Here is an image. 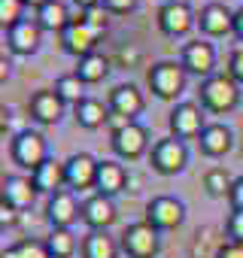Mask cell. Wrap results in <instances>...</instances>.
<instances>
[{"label": "cell", "instance_id": "22", "mask_svg": "<svg viewBox=\"0 0 243 258\" xmlns=\"http://www.w3.org/2000/svg\"><path fill=\"white\" fill-rule=\"evenodd\" d=\"M31 179H34L37 191H46V195H55V191H61V188L67 185L64 161H55V158H49L46 164H40V167L31 173Z\"/></svg>", "mask_w": 243, "mask_h": 258}, {"label": "cell", "instance_id": "42", "mask_svg": "<svg viewBox=\"0 0 243 258\" xmlns=\"http://www.w3.org/2000/svg\"><path fill=\"white\" fill-rule=\"evenodd\" d=\"M73 4L79 7V13H85V10H94V7H103V0H73Z\"/></svg>", "mask_w": 243, "mask_h": 258}, {"label": "cell", "instance_id": "10", "mask_svg": "<svg viewBox=\"0 0 243 258\" xmlns=\"http://www.w3.org/2000/svg\"><path fill=\"white\" fill-rule=\"evenodd\" d=\"M204 127L207 124H204V112H201L198 103L183 100V103L173 106V112H170V137H176V140H195V137H201Z\"/></svg>", "mask_w": 243, "mask_h": 258}, {"label": "cell", "instance_id": "33", "mask_svg": "<svg viewBox=\"0 0 243 258\" xmlns=\"http://www.w3.org/2000/svg\"><path fill=\"white\" fill-rule=\"evenodd\" d=\"M225 231H228L231 240L243 243V210H231V216H228V222H225Z\"/></svg>", "mask_w": 243, "mask_h": 258}, {"label": "cell", "instance_id": "35", "mask_svg": "<svg viewBox=\"0 0 243 258\" xmlns=\"http://www.w3.org/2000/svg\"><path fill=\"white\" fill-rule=\"evenodd\" d=\"M137 4L140 0H103V10L109 16H128V13L137 10Z\"/></svg>", "mask_w": 243, "mask_h": 258}, {"label": "cell", "instance_id": "30", "mask_svg": "<svg viewBox=\"0 0 243 258\" xmlns=\"http://www.w3.org/2000/svg\"><path fill=\"white\" fill-rule=\"evenodd\" d=\"M210 234H216V228H204V231H198V234H195L192 258H216V255H219V249L228 243V240H216V237H210Z\"/></svg>", "mask_w": 243, "mask_h": 258}, {"label": "cell", "instance_id": "32", "mask_svg": "<svg viewBox=\"0 0 243 258\" xmlns=\"http://www.w3.org/2000/svg\"><path fill=\"white\" fill-rule=\"evenodd\" d=\"M25 16V0H0V25H4V31L16 28Z\"/></svg>", "mask_w": 243, "mask_h": 258}, {"label": "cell", "instance_id": "13", "mask_svg": "<svg viewBox=\"0 0 243 258\" xmlns=\"http://www.w3.org/2000/svg\"><path fill=\"white\" fill-rule=\"evenodd\" d=\"M46 216H49V225H52V228H70V225L82 216V207L76 204V191L61 188V191L49 195Z\"/></svg>", "mask_w": 243, "mask_h": 258}, {"label": "cell", "instance_id": "26", "mask_svg": "<svg viewBox=\"0 0 243 258\" xmlns=\"http://www.w3.org/2000/svg\"><path fill=\"white\" fill-rule=\"evenodd\" d=\"M106 73H109V61H106L103 55H97V52L79 58V64H76V76H79L85 85H94V82L106 79Z\"/></svg>", "mask_w": 243, "mask_h": 258}, {"label": "cell", "instance_id": "16", "mask_svg": "<svg viewBox=\"0 0 243 258\" xmlns=\"http://www.w3.org/2000/svg\"><path fill=\"white\" fill-rule=\"evenodd\" d=\"M7 43H10V49H13L16 55H34V52L40 49V43H43V28H40V22H37V19L19 22L16 28L7 31Z\"/></svg>", "mask_w": 243, "mask_h": 258}, {"label": "cell", "instance_id": "2", "mask_svg": "<svg viewBox=\"0 0 243 258\" xmlns=\"http://www.w3.org/2000/svg\"><path fill=\"white\" fill-rule=\"evenodd\" d=\"M186 79H189V73L176 61H158L146 73V82H149V88L158 100H176L186 91Z\"/></svg>", "mask_w": 243, "mask_h": 258}, {"label": "cell", "instance_id": "11", "mask_svg": "<svg viewBox=\"0 0 243 258\" xmlns=\"http://www.w3.org/2000/svg\"><path fill=\"white\" fill-rule=\"evenodd\" d=\"M97 158H91L88 152H76L64 161V173H67V188L70 191H85L94 188L97 182Z\"/></svg>", "mask_w": 243, "mask_h": 258}, {"label": "cell", "instance_id": "28", "mask_svg": "<svg viewBox=\"0 0 243 258\" xmlns=\"http://www.w3.org/2000/svg\"><path fill=\"white\" fill-rule=\"evenodd\" d=\"M55 94L64 100V103H82L85 100V82L76 76V73H67V76H61L58 82H55Z\"/></svg>", "mask_w": 243, "mask_h": 258}, {"label": "cell", "instance_id": "8", "mask_svg": "<svg viewBox=\"0 0 243 258\" xmlns=\"http://www.w3.org/2000/svg\"><path fill=\"white\" fill-rule=\"evenodd\" d=\"M195 25H198V16L186 0H170V4H164L158 10V28L164 37H173V40L186 37Z\"/></svg>", "mask_w": 243, "mask_h": 258}, {"label": "cell", "instance_id": "15", "mask_svg": "<svg viewBox=\"0 0 243 258\" xmlns=\"http://www.w3.org/2000/svg\"><path fill=\"white\" fill-rule=\"evenodd\" d=\"M198 25H201V34L207 37H228L234 34V13L225 4H207L198 13Z\"/></svg>", "mask_w": 243, "mask_h": 258}, {"label": "cell", "instance_id": "14", "mask_svg": "<svg viewBox=\"0 0 243 258\" xmlns=\"http://www.w3.org/2000/svg\"><path fill=\"white\" fill-rule=\"evenodd\" d=\"M118 213H115V204L109 195H91L85 204H82V222L91 228V231H106L109 225H115Z\"/></svg>", "mask_w": 243, "mask_h": 258}, {"label": "cell", "instance_id": "19", "mask_svg": "<svg viewBox=\"0 0 243 258\" xmlns=\"http://www.w3.org/2000/svg\"><path fill=\"white\" fill-rule=\"evenodd\" d=\"M198 143H201V152H204V155H210V158H222V155L231 152V146H234V134H231V127H228V124L213 121V124H207L204 131H201Z\"/></svg>", "mask_w": 243, "mask_h": 258}, {"label": "cell", "instance_id": "9", "mask_svg": "<svg viewBox=\"0 0 243 258\" xmlns=\"http://www.w3.org/2000/svg\"><path fill=\"white\" fill-rule=\"evenodd\" d=\"M146 222L155 225L158 231H173L186 222V204L170 195H158L146 204Z\"/></svg>", "mask_w": 243, "mask_h": 258}, {"label": "cell", "instance_id": "41", "mask_svg": "<svg viewBox=\"0 0 243 258\" xmlns=\"http://www.w3.org/2000/svg\"><path fill=\"white\" fill-rule=\"evenodd\" d=\"M234 37L243 43V7H240V10H234Z\"/></svg>", "mask_w": 243, "mask_h": 258}, {"label": "cell", "instance_id": "20", "mask_svg": "<svg viewBox=\"0 0 243 258\" xmlns=\"http://www.w3.org/2000/svg\"><path fill=\"white\" fill-rule=\"evenodd\" d=\"M37 185H34V179L31 176H7L4 179V195H0V198H4L7 204H13L16 210H28L34 201H37Z\"/></svg>", "mask_w": 243, "mask_h": 258}, {"label": "cell", "instance_id": "44", "mask_svg": "<svg viewBox=\"0 0 243 258\" xmlns=\"http://www.w3.org/2000/svg\"><path fill=\"white\" fill-rule=\"evenodd\" d=\"M164 4H170V0H164Z\"/></svg>", "mask_w": 243, "mask_h": 258}, {"label": "cell", "instance_id": "25", "mask_svg": "<svg viewBox=\"0 0 243 258\" xmlns=\"http://www.w3.org/2000/svg\"><path fill=\"white\" fill-rule=\"evenodd\" d=\"M37 22L43 31H64L70 25V13H67V4L64 0H49L43 10H37Z\"/></svg>", "mask_w": 243, "mask_h": 258}, {"label": "cell", "instance_id": "6", "mask_svg": "<svg viewBox=\"0 0 243 258\" xmlns=\"http://www.w3.org/2000/svg\"><path fill=\"white\" fill-rule=\"evenodd\" d=\"M97 40H100V31H94V28L82 19V13H79L76 19H70V25L61 31V46H64V52L73 55L76 61L85 58V55H91V52L97 49Z\"/></svg>", "mask_w": 243, "mask_h": 258}, {"label": "cell", "instance_id": "4", "mask_svg": "<svg viewBox=\"0 0 243 258\" xmlns=\"http://www.w3.org/2000/svg\"><path fill=\"white\" fill-rule=\"evenodd\" d=\"M149 161H152V170H155V173H161V176H176V173H183L186 164H189V149H186L183 140L164 137V140H158V143L152 146Z\"/></svg>", "mask_w": 243, "mask_h": 258}, {"label": "cell", "instance_id": "37", "mask_svg": "<svg viewBox=\"0 0 243 258\" xmlns=\"http://www.w3.org/2000/svg\"><path fill=\"white\" fill-rule=\"evenodd\" d=\"M16 222H19V210H16L13 204H7L4 198H0V225L10 228V225H16Z\"/></svg>", "mask_w": 243, "mask_h": 258}, {"label": "cell", "instance_id": "31", "mask_svg": "<svg viewBox=\"0 0 243 258\" xmlns=\"http://www.w3.org/2000/svg\"><path fill=\"white\" fill-rule=\"evenodd\" d=\"M0 258H52V255H49V249H46L43 240H22V243L4 249Z\"/></svg>", "mask_w": 243, "mask_h": 258}, {"label": "cell", "instance_id": "18", "mask_svg": "<svg viewBox=\"0 0 243 258\" xmlns=\"http://www.w3.org/2000/svg\"><path fill=\"white\" fill-rule=\"evenodd\" d=\"M146 106V97L143 91L134 85V82H122L109 91V109L118 112V115H128V118H137Z\"/></svg>", "mask_w": 243, "mask_h": 258}, {"label": "cell", "instance_id": "23", "mask_svg": "<svg viewBox=\"0 0 243 258\" xmlns=\"http://www.w3.org/2000/svg\"><path fill=\"white\" fill-rule=\"evenodd\" d=\"M118 243L106 231H88L82 240V258H118Z\"/></svg>", "mask_w": 243, "mask_h": 258}, {"label": "cell", "instance_id": "29", "mask_svg": "<svg viewBox=\"0 0 243 258\" xmlns=\"http://www.w3.org/2000/svg\"><path fill=\"white\" fill-rule=\"evenodd\" d=\"M231 185H234V179H231V173L225 167H210L204 173V188H207L210 198H228Z\"/></svg>", "mask_w": 243, "mask_h": 258}, {"label": "cell", "instance_id": "3", "mask_svg": "<svg viewBox=\"0 0 243 258\" xmlns=\"http://www.w3.org/2000/svg\"><path fill=\"white\" fill-rule=\"evenodd\" d=\"M158 234L161 231L143 219V222H134V225L125 228L118 246H122V252L131 255V258H155L158 249H161V237Z\"/></svg>", "mask_w": 243, "mask_h": 258}, {"label": "cell", "instance_id": "12", "mask_svg": "<svg viewBox=\"0 0 243 258\" xmlns=\"http://www.w3.org/2000/svg\"><path fill=\"white\" fill-rule=\"evenodd\" d=\"M179 64L186 67V73H195L201 79H210L216 73V49H213V43H207V40L186 43Z\"/></svg>", "mask_w": 243, "mask_h": 258}, {"label": "cell", "instance_id": "40", "mask_svg": "<svg viewBox=\"0 0 243 258\" xmlns=\"http://www.w3.org/2000/svg\"><path fill=\"white\" fill-rule=\"evenodd\" d=\"M134 118H128V115H118V112H112L109 109V118H106V127H109V131L115 134V131H122V127H128Z\"/></svg>", "mask_w": 243, "mask_h": 258}, {"label": "cell", "instance_id": "34", "mask_svg": "<svg viewBox=\"0 0 243 258\" xmlns=\"http://www.w3.org/2000/svg\"><path fill=\"white\" fill-rule=\"evenodd\" d=\"M228 76H231L237 85H243V46H237V49L231 52V58H228Z\"/></svg>", "mask_w": 243, "mask_h": 258}, {"label": "cell", "instance_id": "39", "mask_svg": "<svg viewBox=\"0 0 243 258\" xmlns=\"http://www.w3.org/2000/svg\"><path fill=\"white\" fill-rule=\"evenodd\" d=\"M216 258H243V243H237V240H228L222 249H219V255Z\"/></svg>", "mask_w": 243, "mask_h": 258}, {"label": "cell", "instance_id": "7", "mask_svg": "<svg viewBox=\"0 0 243 258\" xmlns=\"http://www.w3.org/2000/svg\"><path fill=\"white\" fill-rule=\"evenodd\" d=\"M109 146H112V152H115L122 161H140V158L149 152V131H146L143 124L131 121L128 127H122V131L112 134Z\"/></svg>", "mask_w": 243, "mask_h": 258}, {"label": "cell", "instance_id": "27", "mask_svg": "<svg viewBox=\"0 0 243 258\" xmlns=\"http://www.w3.org/2000/svg\"><path fill=\"white\" fill-rule=\"evenodd\" d=\"M43 243L52 258H73V252H76V237L70 234V228H52V234Z\"/></svg>", "mask_w": 243, "mask_h": 258}, {"label": "cell", "instance_id": "1", "mask_svg": "<svg viewBox=\"0 0 243 258\" xmlns=\"http://www.w3.org/2000/svg\"><path fill=\"white\" fill-rule=\"evenodd\" d=\"M198 91H201V106L216 115H225V112L237 109V103H240V85L228 73H213L210 79H201Z\"/></svg>", "mask_w": 243, "mask_h": 258}, {"label": "cell", "instance_id": "43", "mask_svg": "<svg viewBox=\"0 0 243 258\" xmlns=\"http://www.w3.org/2000/svg\"><path fill=\"white\" fill-rule=\"evenodd\" d=\"M49 4V0H25V7H31V10H43Z\"/></svg>", "mask_w": 243, "mask_h": 258}, {"label": "cell", "instance_id": "36", "mask_svg": "<svg viewBox=\"0 0 243 258\" xmlns=\"http://www.w3.org/2000/svg\"><path fill=\"white\" fill-rule=\"evenodd\" d=\"M106 16H109V13H106L103 7H94V10H85V13H82V19H85L94 31H100V34L106 31V22H109Z\"/></svg>", "mask_w": 243, "mask_h": 258}, {"label": "cell", "instance_id": "24", "mask_svg": "<svg viewBox=\"0 0 243 258\" xmlns=\"http://www.w3.org/2000/svg\"><path fill=\"white\" fill-rule=\"evenodd\" d=\"M109 118V106H103L100 100L94 97H85L82 103H76V121L85 131H94V127H103Z\"/></svg>", "mask_w": 243, "mask_h": 258}, {"label": "cell", "instance_id": "5", "mask_svg": "<svg viewBox=\"0 0 243 258\" xmlns=\"http://www.w3.org/2000/svg\"><path fill=\"white\" fill-rule=\"evenodd\" d=\"M13 161L22 167V170H37L40 164L49 161V143L40 131H22L16 140H13Z\"/></svg>", "mask_w": 243, "mask_h": 258}, {"label": "cell", "instance_id": "38", "mask_svg": "<svg viewBox=\"0 0 243 258\" xmlns=\"http://www.w3.org/2000/svg\"><path fill=\"white\" fill-rule=\"evenodd\" d=\"M228 204H231V210H243V176L234 179L231 195H228Z\"/></svg>", "mask_w": 243, "mask_h": 258}, {"label": "cell", "instance_id": "21", "mask_svg": "<svg viewBox=\"0 0 243 258\" xmlns=\"http://www.w3.org/2000/svg\"><path fill=\"white\" fill-rule=\"evenodd\" d=\"M125 185H128V170H125V164H118V161H112V158H106V161H100L97 164V182H94V188L100 191V195H118V191H125Z\"/></svg>", "mask_w": 243, "mask_h": 258}, {"label": "cell", "instance_id": "17", "mask_svg": "<svg viewBox=\"0 0 243 258\" xmlns=\"http://www.w3.org/2000/svg\"><path fill=\"white\" fill-rule=\"evenodd\" d=\"M64 106H67V103L55 94V88H43V91H37V94L31 97L28 112H31V118L40 121V124H55V121H61Z\"/></svg>", "mask_w": 243, "mask_h": 258}]
</instances>
